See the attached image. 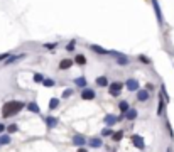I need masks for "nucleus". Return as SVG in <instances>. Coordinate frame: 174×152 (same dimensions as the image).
<instances>
[{
	"label": "nucleus",
	"mask_w": 174,
	"mask_h": 152,
	"mask_svg": "<svg viewBox=\"0 0 174 152\" xmlns=\"http://www.w3.org/2000/svg\"><path fill=\"white\" fill-rule=\"evenodd\" d=\"M24 107H26V103H24V101H20V100H10V101H7V103H4V107H2V117H4V118H9V117L17 115V113L20 112Z\"/></svg>",
	"instance_id": "f257e3e1"
},
{
	"label": "nucleus",
	"mask_w": 174,
	"mask_h": 152,
	"mask_svg": "<svg viewBox=\"0 0 174 152\" xmlns=\"http://www.w3.org/2000/svg\"><path fill=\"white\" fill-rule=\"evenodd\" d=\"M108 54L112 56V58H115V61L118 63L120 66H127V64H130V59H129V56L122 54V52H117V51H108Z\"/></svg>",
	"instance_id": "f03ea898"
},
{
	"label": "nucleus",
	"mask_w": 174,
	"mask_h": 152,
	"mask_svg": "<svg viewBox=\"0 0 174 152\" xmlns=\"http://www.w3.org/2000/svg\"><path fill=\"white\" fill-rule=\"evenodd\" d=\"M123 86H125V83H120V81H113V83L108 86V93L112 95V96H118Z\"/></svg>",
	"instance_id": "7ed1b4c3"
},
{
	"label": "nucleus",
	"mask_w": 174,
	"mask_h": 152,
	"mask_svg": "<svg viewBox=\"0 0 174 152\" xmlns=\"http://www.w3.org/2000/svg\"><path fill=\"white\" fill-rule=\"evenodd\" d=\"M71 144H73V145H76V147H85V144H88V140L85 139V135L76 134V135H73Z\"/></svg>",
	"instance_id": "20e7f679"
},
{
	"label": "nucleus",
	"mask_w": 174,
	"mask_h": 152,
	"mask_svg": "<svg viewBox=\"0 0 174 152\" xmlns=\"http://www.w3.org/2000/svg\"><path fill=\"white\" fill-rule=\"evenodd\" d=\"M150 2H152V7H154V12H156L157 22H159V25H162V24H164V19H162V12H161L159 2H157V0H150Z\"/></svg>",
	"instance_id": "39448f33"
},
{
	"label": "nucleus",
	"mask_w": 174,
	"mask_h": 152,
	"mask_svg": "<svg viewBox=\"0 0 174 152\" xmlns=\"http://www.w3.org/2000/svg\"><path fill=\"white\" fill-rule=\"evenodd\" d=\"M139 86H140V85H139V81L135 80V78H130V80L125 81V88H127L129 91H139L140 90Z\"/></svg>",
	"instance_id": "423d86ee"
},
{
	"label": "nucleus",
	"mask_w": 174,
	"mask_h": 152,
	"mask_svg": "<svg viewBox=\"0 0 174 152\" xmlns=\"http://www.w3.org/2000/svg\"><path fill=\"white\" fill-rule=\"evenodd\" d=\"M130 140H132V144H134L139 150H144V149H145V142H144V139H142L140 135H132Z\"/></svg>",
	"instance_id": "0eeeda50"
},
{
	"label": "nucleus",
	"mask_w": 174,
	"mask_h": 152,
	"mask_svg": "<svg viewBox=\"0 0 174 152\" xmlns=\"http://www.w3.org/2000/svg\"><path fill=\"white\" fill-rule=\"evenodd\" d=\"M95 96H96V93H95V90H91V88H85V90L81 91V100H95Z\"/></svg>",
	"instance_id": "6e6552de"
},
{
	"label": "nucleus",
	"mask_w": 174,
	"mask_h": 152,
	"mask_svg": "<svg viewBox=\"0 0 174 152\" xmlns=\"http://www.w3.org/2000/svg\"><path fill=\"white\" fill-rule=\"evenodd\" d=\"M46 125H47V128L51 130V128H54V127H58V123H59V120L56 118V117H51V115H47L46 118Z\"/></svg>",
	"instance_id": "1a4fd4ad"
},
{
	"label": "nucleus",
	"mask_w": 174,
	"mask_h": 152,
	"mask_svg": "<svg viewBox=\"0 0 174 152\" xmlns=\"http://www.w3.org/2000/svg\"><path fill=\"white\" fill-rule=\"evenodd\" d=\"M24 58H26V54H14V56H10L9 59H5L4 64H5V66H9V64H12V63H19V61H22Z\"/></svg>",
	"instance_id": "9d476101"
},
{
	"label": "nucleus",
	"mask_w": 174,
	"mask_h": 152,
	"mask_svg": "<svg viewBox=\"0 0 174 152\" xmlns=\"http://www.w3.org/2000/svg\"><path fill=\"white\" fill-rule=\"evenodd\" d=\"M167 103V100L164 98L162 93H159V105H157V115H162L164 113V105Z\"/></svg>",
	"instance_id": "9b49d317"
},
{
	"label": "nucleus",
	"mask_w": 174,
	"mask_h": 152,
	"mask_svg": "<svg viewBox=\"0 0 174 152\" xmlns=\"http://www.w3.org/2000/svg\"><path fill=\"white\" fill-rule=\"evenodd\" d=\"M88 145H90V147H93V149H100L103 145V140L100 137H93V139H90V140H88Z\"/></svg>",
	"instance_id": "f8f14e48"
},
{
	"label": "nucleus",
	"mask_w": 174,
	"mask_h": 152,
	"mask_svg": "<svg viewBox=\"0 0 174 152\" xmlns=\"http://www.w3.org/2000/svg\"><path fill=\"white\" fill-rule=\"evenodd\" d=\"M73 83L76 85V86L83 88V90L88 86V81H86V78H85V76H78V78H74V80H73Z\"/></svg>",
	"instance_id": "ddd939ff"
},
{
	"label": "nucleus",
	"mask_w": 174,
	"mask_h": 152,
	"mask_svg": "<svg viewBox=\"0 0 174 152\" xmlns=\"http://www.w3.org/2000/svg\"><path fill=\"white\" fill-rule=\"evenodd\" d=\"M95 83H96V86H100V88H107V86H110L108 80H107V76H98L96 80H95Z\"/></svg>",
	"instance_id": "4468645a"
},
{
	"label": "nucleus",
	"mask_w": 174,
	"mask_h": 152,
	"mask_svg": "<svg viewBox=\"0 0 174 152\" xmlns=\"http://www.w3.org/2000/svg\"><path fill=\"white\" fill-rule=\"evenodd\" d=\"M103 122H105L107 127H113L117 122H118V117H115V115H107L105 118H103Z\"/></svg>",
	"instance_id": "2eb2a0df"
},
{
	"label": "nucleus",
	"mask_w": 174,
	"mask_h": 152,
	"mask_svg": "<svg viewBox=\"0 0 174 152\" xmlns=\"http://www.w3.org/2000/svg\"><path fill=\"white\" fill-rule=\"evenodd\" d=\"M73 64H74V61H73V59H63V61L59 63V69H61V71H64V69H69Z\"/></svg>",
	"instance_id": "dca6fc26"
},
{
	"label": "nucleus",
	"mask_w": 174,
	"mask_h": 152,
	"mask_svg": "<svg viewBox=\"0 0 174 152\" xmlns=\"http://www.w3.org/2000/svg\"><path fill=\"white\" fill-rule=\"evenodd\" d=\"M90 49L93 51V52H96V54H108V51L103 49L102 46H96V44H90Z\"/></svg>",
	"instance_id": "f3484780"
},
{
	"label": "nucleus",
	"mask_w": 174,
	"mask_h": 152,
	"mask_svg": "<svg viewBox=\"0 0 174 152\" xmlns=\"http://www.w3.org/2000/svg\"><path fill=\"white\" fill-rule=\"evenodd\" d=\"M137 100L139 101H147L149 100V91L147 90H139L137 91Z\"/></svg>",
	"instance_id": "a211bd4d"
},
{
	"label": "nucleus",
	"mask_w": 174,
	"mask_h": 152,
	"mask_svg": "<svg viewBox=\"0 0 174 152\" xmlns=\"http://www.w3.org/2000/svg\"><path fill=\"white\" fill-rule=\"evenodd\" d=\"M27 110H29L31 113H41V108H39V105H37L36 101H31L29 105H27Z\"/></svg>",
	"instance_id": "6ab92c4d"
},
{
	"label": "nucleus",
	"mask_w": 174,
	"mask_h": 152,
	"mask_svg": "<svg viewBox=\"0 0 174 152\" xmlns=\"http://www.w3.org/2000/svg\"><path fill=\"white\" fill-rule=\"evenodd\" d=\"M118 108H120V112L122 113H127L129 110H130V107H129V103H127V100H122L118 103Z\"/></svg>",
	"instance_id": "aec40b11"
},
{
	"label": "nucleus",
	"mask_w": 174,
	"mask_h": 152,
	"mask_svg": "<svg viewBox=\"0 0 174 152\" xmlns=\"http://www.w3.org/2000/svg\"><path fill=\"white\" fill-rule=\"evenodd\" d=\"M10 135L9 134H2L0 135V145H7V144H10Z\"/></svg>",
	"instance_id": "412c9836"
},
{
	"label": "nucleus",
	"mask_w": 174,
	"mask_h": 152,
	"mask_svg": "<svg viewBox=\"0 0 174 152\" xmlns=\"http://www.w3.org/2000/svg\"><path fill=\"white\" fill-rule=\"evenodd\" d=\"M125 118H127V120H135V118H137V110L130 108L127 113H125Z\"/></svg>",
	"instance_id": "4be33fe9"
},
{
	"label": "nucleus",
	"mask_w": 174,
	"mask_h": 152,
	"mask_svg": "<svg viewBox=\"0 0 174 152\" xmlns=\"http://www.w3.org/2000/svg\"><path fill=\"white\" fill-rule=\"evenodd\" d=\"M74 63L80 64V66H85V64H86V58H85L83 54H78L76 58H74Z\"/></svg>",
	"instance_id": "5701e85b"
},
{
	"label": "nucleus",
	"mask_w": 174,
	"mask_h": 152,
	"mask_svg": "<svg viewBox=\"0 0 174 152\" xmlns=\"http://www.w3.org/2000/svg\"><path fill=\"white\" fill-rule=\"evenodd\" d=\"M122 137H123V130H117V132H113V135H112V140L120 142V140H122Z\"/></svg>",
	"instance_id": "b1692460"
},
{
	"label": "nucleus",
	"mask_w": 174,
	"mask_h": 152,
	"mask_svg": "<svg viewBox=\"0 0 174 152\" xmlns=\"http://www.w3.org/2000/svg\"><path fill=\"white\" fill-rule=\"evenodd\" d=\"M59 107V100L58 98H51V101H49V110H56Z\"/></svg>",
	"instance_id": "393cba45"
},
{
	"label": "nucleus",
	"mask_w": 174,
	"mask_h": 152,
	"mask_svg": "<svg viewBox=\"0 0 174 152\" xmlns=\"http://www.w3.org/2000/svg\"><path fill=\"white\" fill-rule=\"evenodd\" d=\"M137 59L142 63V64H150V63H152L150 59L147 58V56H145V54H139V56H137Z\"/></svg>",
	"instance_id": "a878e982"
},
{
	"label": "nucleus",
	"mask_w": 174,
	"mask_h": 152,
	"mask_svg": "<svg viewBox=\"0 0 174 152\" xmlns=\"http://www.w3.org/2000/svg\"><path fill=\"white\" fill-rule=\"evenodd\" d=\"M42 85H44V86H46V88H53V86H56L54 80H49V78H44Z\"/></svg>",
	"instance_id": "bb28decb"
},
{
	"label": "nucleus",
	"mask_w": 174,
	"mask_h": 152,
	"mask_svg": "<svg viewBox=\"0 0 174 152\" xmlns=\"http://www.w3.org/2000/svg\"><path fill=\"white\" fill-rule=\"evenodd\" d=\"M17 130H19L17 123H10V125L7 127V132H9V134H14V132H17Z\"/></svg>",
	"instance_id": "cd10ccee"
},
{
	"label": "nucleus",
	"mask_w": 174,
	"mask_h": 152,
	"mask_svg": "<svg viewBox=\"0 0 174 152\" xmlns=\"http://www.w3.org/2000/svg\"><path fill=\"white\" fill-rule=\"evenodd\" d=\"M102 135H103V137H108V135H113L112 127H107V128H103V130H102Z\"/></svg>",
	"instance_id": "c85d7f7f"
},
{
	"label": "nucleus",
	"mask_w": 174,
	"mask_h": 152,
	"mask_svg": "<svg viewBox=\"0 0 174 152\" xmlns=\"http://www.w3.org/2000/svg\"><path fill=\"white\" fill-rule=\"evenodd\" d=\"M73 93H74V90H73V88H68V90L63 91V98H69V96H73Z\"/></svg>",
	"instance_id": "c756f323"
},
{
	"label": "nucleus",
	"mask_w": 174,
	"mask_h": 152,
	"mask_svg": "<svg viewBox=\"0 0 174 152\" xmlns=\"http://www.w3.org/2000/svg\"><path fill=\"white\" fill-rule=\"evenodd\" d=\"M34 81H36V83H42V81H44V76L41 74V73H36V74H34Z\"/></svg>",
	"instance_id": "7c9ffc66"
},
{
	"label": "nucleus",
	"mask_w": 174,
	"mask_h": 152,
	"mask_svg": "<svg viewBox=\"0 0 174 152\" xmlns=\"http://www.w3.org/2000/svg\"><path fill=\"white\" fill-rule=\"evenodd\" d=\"M74 47H76V41H69L68 46H66V51H74Z\"/></svg>",
	"instance_id": "2f4dec72"
},
{
	"label": "nucleus",
	"mask_w": 174,
	"mask_h": 152,
	"mask_svg": "<svg viewBox=\"0 0 174 152\" xmlns=\"http://www.w3.org/2000/svg\"><path fill=\"white\" fill-rule=\"evenodd\" d=\"M56 46H58V42H47V44H44V47H46V49H54Z\"/></svg>",
	"instance_id": "473e14b6"
},
{
	"label": "nucleus",
	"mask_w": 174,
	"mask_h": 152,
	"mask_svg": "<svg viewBox=\"0 0 174 152\" xmlns=\"http://www.w3.org/2000/svg\"><path fill=\"white\" fill-rule=\"evenodd\" d=\"M10 58V54L9 52H4V54H0V61H4V59H9Z\"/></svg>",
	"instance_id": "72a5a7b5"
},
{
	"label": "nucleus",
	"mask_w": 174,
	"mask_h": 152,
	"mask_svg": "<svg viewBox=\"0 0 174 152\" xmlns=\"http://www.w3.org/2000/svg\"><path fill=\"white\" fill-rule=\"evenodd\" d=\"M145 90H147V91H154V85L152 83H147V85H145Z\"/></svg>",
	"instance_id": "f704fd0d"
},
{
	"label": "nucleus",
	"mask_w": 174,
	"mask_h": 152,
	"mask_svg": "<svg viewBox=\"0 0 174 152\" xmlns=\"http://www.w3.org/2000/svg\"><path fill=\"white\" fill-rule=\"evenodd\" d=\"M5 130H7V127H5L4 123H0V134H4Z\"/></svg>",
	"instance_id": "c9c22d12"
},
{
	"label": "nucleus",
	"mask_w": 174,
	"mask_h": 152,
	"mask_svg": "<svg viewBox=\"0 0 174 152\" xmlns=\"http://www.w3.org/2000/svg\"><path fill=\"white\" fill-rule=\"evenodd\" d=\"M78 152H88V150L85 147H78Z\"/></svg>",
	"instance_id": "e433bc0d"
},
{
	"label": "nucleus",
	"mask_w": 174,
	"mask_h": 152,
	"mask_svg": "<svg viewBox=\"0 0 174 152\" xmlns=\"http://www.w3.org/2000/svg\"><path fill=\"white\" fill-rule=\"evenodd\" d=\"M166 152H172V149H171V147H169V149H167V150H166Z\"/></svg>",
	"instance_id": "4c0bfd02"
}]
</instances>
